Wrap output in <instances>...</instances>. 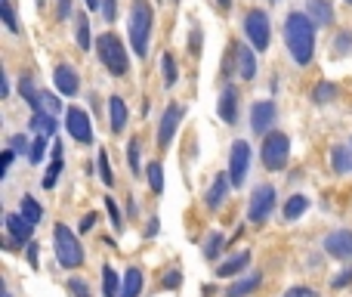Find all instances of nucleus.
<instances>
[{
  "mask_svg": "<svg viewBox=\"0 0 352 297\" xmlns=\"http://www.w3.org/2000/svg\"><path fill=\"white\" fill-rule=\"evenodd\" d=\"M316 28L318 25L312 22L306 12H291L285 22V43L291 50V59L297 65H309L312 53H316Z\"/></svg>",
  "mask_w": 352,
  "mask_h": 297,
  "instance_id": "f257e3e1",
  "label": "nucleus"
},
{
  "mask_svg": "<svg viewBox=\"0 0 352 297\" xmlns=\"http://www.w3.org/2000/svg\"><path fill=\"white\" fill-rule=\"evenodd\" d=\"M152 22H155V12H152V6H148V0H133V6H130V43H133L136 56L148 53Z\"/></svg>",
  "mask_w": 352,
  "mask_h": 297,
  "instance_id": "f03ea898",
  "label": "nucleus"
},
{
  "mask_svg": "<svg viewBox=\"0 0 352 297\" xmlns=\"http://www.w3.org/2000/svg\"><path fill=\"white\" fill-rule=\"evenodd\" d=\"M96 53H99V62H102L115 78H124V74L130 72V56H127V50H124V41L118 34H111V31L99 34Z\"/></svg>",
  "mask_w": 352,
  "mask_h": 297,
  "instance_id": "7ed1b4c3",
  "label": "nucleus"
},
{
  "mask_svg": "<svg viewBox=\"0 0 352 297\" xmlns=\"http://www.w3.org/2000/svg\"><path fill=\"white\" fill-rule=\"evenodd\" d=\"M56 257H59V263L65 269H78L80 263H84V248H80V242L74 238V232L62 223L56 226Z\"/></svg>",
  "mask_w": 352,
  "mask_h": 297,
  "instance_id": "20e7f679",
  "label": "nucleus"
},
{
  "mask_svg": "<svg viewBox=\"0 0 352 297\" xmlns=\"http://www.w3.org/2000/svg\"><path fill=\"white\" fill-rule=\"evenodd\" d=\"M287 155H291V140L285 134H278V130L266 134V140H263V164L269 170H281L287 164Z\"/></svg>",
  "mask_w": 352,
  "mask_h": 297,
  "instance_id": "39448f33",
  "label": "nucleus"
},
{
  "mask_svg": "<svg viewBox=\"0 0 352 297\" xmlns=\"http://www.w3.org/2000/svg\"><path fill=\"white\" fill-rule=\"evenodd\" d=\"M272 207H275V189L269 186V183H263V186H256L254 195H250L248 220L250 223H263V220L272 214Z\"/></svg>",
  "mask_w": 352,
  "mask_h": 297,
  "instance_id": "423d86ee",
  "label": "nucleus"
},
{
  "mask_svg": "<svg viewBox=\"0 0 352 297\" xmlns=\"http://www.w3.org/2000/svg\"><path fill=\"white\" fill-rule=\"evenodd\" d=\"M244 34L254 43V50H266L269 47V19L263 10H250L244 16Z\"/></svg>",
  "mask_w": 352,
  "mask_h": 297,
  "instance_id": "0eeeda50",
  "label": "nucleus"
},
{
  "mask_svg": "<svg viewBox=\"0 0 352 297\" xmlns=\"http://www.w3.org/2000/svg\"><path fill=\"white\" fill-rule=\"evenodd\" d=\"M248 170H250V146L244 140H235V146H232V158H229L232 186H244V180H248Z\"/></svg>",
  "mask_w": 352,
  "mask_h": 297,
  "instance_id": "6e6552de",
  "label": "nucleus"
},
{
  "mask_svg": "<svg viewBox=\"0 0 352 297\" xmlns=\"http://www.w3.org/2000/svg\"><path fill=\"white\" fill-rule=\"evenodd\" d=\"M65 127H68V134H72V140L93 143V127H90V118H87V112L68 109L65 112Z\"/></svg>",
  "mask_w": 352,
  "mask_h": 297,
  "instance_id": "1a4fd4ad",
  "label": "nucleus"
},
{
  "mask_svg": "<svg viewBox=\"0 0 352 297\" xmlns=\"http://www.w3.org/2000/svg\"><path fill=\"white\" fill-rule=\"evenodd\" d=\"M324 251H328L331 257H337V260H352V232H346V229L331 232V236L324 238Z\"/></svg>",
  "mask_w": 352,
  "mask_h": 297,
  "instance_id": "9d476101",
  "label": "nucleus"
},
{
  "mask_svg": "<svg viewBox=\"0 0 352 297\" xmlns=\"http://www.w3.org/2000/svg\"><path fill=\"white\" fill-rule=\"evenodd\" d=\"M179 121H182V105H167L164 118H161V127H158V143H161V146H167V143L173 140Z\"/></svg>",
  "mask_w": 352,
  "mask_h": 297,
  "instance_id": "9b49d317",
  "label": "nucleus"
},
{
  "mask_svg": "<svg viewBox=\"0 0 352 297\" xmlns=\"http://www.w3.org/2000/svg\"><path fill=\"white\" fill-rule=\"evenodd\" d=\"M272 121H275V103H256L254 109H250V127H254L256 134H269Z\"/></svg>",
  "mask_w": 352,
  "mask_h": 297,
  "instance_id": "f8f14e48",
  "label": "nucleus"
},
{
  "mask_svg": "<svg viewBox=\"0 0 352 297\" xmlns=\"http://www.w3.org/2000/svg\"><path fill=\"white\" fill-rule=\"evenodd\" d=\"M53 81H56V87H59V93H65V96H74L78 87H80V78L72 65H56Z\"/></svg>",
  "mask_w": 352,
  "mask_h": 297,
  "instance_id": "ddd939ff",
  "label": "nucleus"
},
{
  "mask_svg": "<svg viewBox=\"0 0 352 297\" xmlns=\"http://www.w3.org/2000/svg\"><path fill=\"white\" fill-rule=\"evenodd\" d=\"M229 186H232V176H223V174L210 183V189H207V207H210V211L223 207V201L229 198Z\"/></svg>",
  "mask_w": 352,
  "mask_h": 297,
  "instance_id": "4468645a",
  "label": "nucleus"
},
{
  "mask_svg": "<svg viewBox=\"0 0 352 297\" xmlns=\"http://www.w3.org/2000/svg\"><path fill=\"white\" fill-rule=\"evenodd\" d=\"M219 115H223L226 124L238 121V90L235 87H226V90L219 93Z\"/></svg>",
  "mask_w": 352,
  "mask_h": 297,
  "instance_id": "2eb2a0df",
  "label": "nucleus"
},
{
  "mask_svg": "<svg viewBox=\"0 0 352 297\" xmlns=\"http://www.w3.org/2000/svg\"><path fill=\"white\" fill-rule=\"evenodd\" d=\"M31 229H34V226H31L22 214H10V217H6V232L12 236V242H22L25 245L31 238Z\"/></svg>",
  "mask_w": 352,
  "mask_h": 297,
  "instance_id": "dca6fc26",
  "label": "nucleus"
},
{
  "mask_svg": "<svg viewBox=\"0 0 352 297\" xmlns=\"http://www.w3.org/2000/svg\"><path fill=\"white\" fill-rule=\"evenodd\" d=\"M235 56H238V78L254 81V74H256V56H254V50L235 47Z\"/></svg>",
  "mask_w": 352,
  "mask_h": 297,
  "instance_id": "f3484780",
  "label": "nucleus"
},
{
  "mask_svg": "<svg viewBox=\"0 0 352 297\" xmlns=\"http://www.w3.org/2000/svg\"><path fill=\"white\" fill-rule=\"evenodd\" d=\"M306 6H309V19L316 25H334V10H331L328 0H306Z\"/></svg>",
  "mask_w": 352,
  "mask_h": 297,
  "instance_id": "a211bd4d",
  "label": "nucleus"
},
{
  "mask_svg": "<svg viewBox=\"0 0 352 297\" xmlns=\"http://www.w3.org/2000/svg\"><path fill=\"white\" fill-rule=\"evenodd\" d=\"M19 93H22V99H25V103H28L34 112H43V93L34 87L31 74H22V84H19Z\"/></svg>",
  "mask_w": 352,
  "mask_h": 297,
  "instance_id": "6ab92c4d",
  "label": "nucleus"
},
{
  "mask_svg": "<svg viewBox=\"0 0 352 297\" xmlns=\"http://www.w3.org/2000/svg\"><path fill=\"white\" fill-rule=\"evenodd\" d=\"M109 109H111V134H121L124 124H127V105H124L121 96H111Z\"/></svg>",
  "mask_w": 352,
  "mask_h": 297,
  "instance_id": "aec40b11",
  "label": "nucleus"
},
{
  "mask_svg": "<svg viewBox=\"0 0 352 297\" xmlns=\"http://www.w3.org/2000/svg\"><path fill=\"white\" fill-rule=\"evenodd\" d=\"M248 263H250V254L248 251H241V254H235L232 260H226V263H219V269H217V276L223 279V276H238L241 269H248Z\"/></svg>",
  "mask_w": 352,
  "mask_h": 297,
  "instance_id": "412c9836",
  "label": "nucleus"
},
{
  "mask_svg": "<svg viewBox=\"0 0 352 297\" xmlns=\"http://www.w3.org/2000/svg\"><path fill=\"white\" fill-rule=\"evenodd\" d=\"M142 291V273L136 267H130L124 273V285H121V297H140Z\"/></svg>",
  "mask_w": 352,
  "mask_h": 297,
  "instance_id": "4be33fe9",
  "label": "nucleus"
},
{
  "mask_svg": "<svg viewBox=\"0 0 352 297\" xmlns=\"http://www.w3.org/2000/svg\"><path fill=\"white\" fill-rule=\"evenodd\" d=\"M256 285H260V273H250V276H244V279H238L235 285L226 291V297H244V294L254 291Z\"/></svg>",
  "mask_w": 352,
  "mask_h": 297,
  "instance_id": "5701e85b",
  "label": "nucleus"
},
{
  "mask_svg": "<svg viewBox=\"0 0 352 297\" xmlns=\"http://www.w3.org/2000/svg\"><path fill=\"white\" fill-rule=\"evenodd\" d=\"M331 164H334L337 174L352 170V149L349 146H334V152H331Z\"/></svg>",
  "mask_w": 352,
  "mask_h": 297,
  "instance_id": "b1692460",
  "label": "nucleus"
},
{
  "mask_svg": "<svg viewBox=\"0 0 352 297\" xmlns=\"http://www.w3.org/2000/svg\"><path fill=\"white\" fill-rule=\"evenodd\" d=\"M19 214H22V217L28 220L31 226H37V223H41V217H43V207L37 205L31 195H25V198H22V207H19Z\"/></svg>",
  "mask_w": 352,
  "mask_h": 297,
  "instance_id": "393cba45",
  "label": "nucleus"
},
{
  "mask_svg": "<svg viewBox=\"0 0 352 297\" xmlns=\"http://www.w3.org/2000/svg\"><path fill=\"white\" fill-rule=\"evenodd\" d=\"M31 127H37L41 134H50L53 136L56 134V118H53V112H34V118H31Z\"/></svg>",
  "mask_w": 352,
  "mask_h": 297,
  "instance_id": "a878e982",
  "label": "nucleus"
},
{
  "mask_svg": "<svg viewBox=\"0 0 352 297\" xmlns=\"http://www.w3.org/2000/svg\"><path fill=\"white\" fill-rule=\"evenodd\" d=\"M74 31H78V47L80 50H90V22H87L84 12L74 16Z\"/></svg>",
  "mask_w": 352,
  "mask_h": 297,
  "instance_id": "bb28decb",
  "label": "nucleus"
},
{
  "mask_svg": "<svg viewBox=\"0 0 352 297\" xmlns=\"http://www.w3.org/2000/svg\"><path fill=\"white\" fill-rule=\"evenodd\" d=\"M306 207H309V198H306V195H294V198L287 201V207H285V220H297V217H303Z\"/></svg>",
  "mask_w": 352,
  "mask_h": 297,
  "instance_id": "cd10ccee",
  "label": "nucleus"
},
{
  "mask_svg": "<svg viewBox=\"0 0 352 297\" xmlns=\"http://www.w3.org/2000/svg\"><path fill=\"white\" fill-rule=\"evenodd\" d=\"M102 297H121L118 294V273L111 267H102Z\"/></svg>",
  "mask_w": 352,
  "mask_h": 297,
  "instance_id": "c85d7f7f",
  "label": "nucleus"
},
{
  "mask_svg": "<svg viewBox=\"0 0 352 297\" xmlns=\"http://www.w3.org/2000/svg\"><path fill=\"white\" fill-rule=\"evenodd\" d=\"M219 248H226V236L223 232H213V236L207 238V245H204V257L207 260H213V257L219 254Z\"/></svg>",
  "mask_w": 352,
  "mask_h": 297,
  "instance_id": "c756f323",
  "label": "nucleus"
},
{
  "mask_svg": "<svg viewBox=\"0 0 352 297\" xmlns=\"http://www.w3.org/2000/svg\"><path fill=\"white\" fill-rule=\"evenodd\" d=\"M59 174H62V155H53V164H50L47 176H43V189H53L56 180H59Z\"/></svg>",
  "mask_w": 352,
  "mask_h": 297,
  "instance_id": "7c9ffc66",
  "label": "nucleus"
},
{
  "mask_svg": "<svg viewBox=\"0 0 352 297\" xmlns=\"http://www.w3.org/2000/svg\"><path fill=\"white\" fill-rule=\"evenodd\" d=\"M99 176H102L105 186H111L115 183V174H111V164H109V152L99 149Z\"/></svg>",
  "mask_w": 352,
  "mask_h": 297,
  "instance_id": "2f4dec72",
  "label": "nucleus"
},
{
  "mask_svg": "<svg viewBox=\"0 0 352 297\" xmlns=\"http://www.w3.org/2000/svg\"><path fill=\"white\" fill-rule=\"evenodd\" d=\"M146 174H148V183H152V192H161L164 189V176H161V164L158 161H152L146 167Z\"/></svg>",
  "mask_w": 352,
  "mask_h": 297,
  "instance_id": "473e14b6",
  "label": "nucleus"
},
{
  "mask_svg": "<svg viewBox=\"0 0 352 297\" xmlns=\"http://www.w3.org/2000/svg\"><path fill=\"white\" fill-rule=\"evenodd\" d=\"M161 65H164V84H167V87H173V84H176V78H179V72H176V62H173V56H170V53H164V59H161Z\"/></svg>",
  "mask_w": 352,
  "mask_h": 297,
  "instance_id": "72a5a7b5",
  "label": "nucleus"
},
{
  "mask_svg": "<svg viewBox=\"0 0 352 297\" xmlns=\"http://www.w3.org/2000/svg\"><path fill=\"white\" fill-rule=\"evenodd\" d=\"M334 84H328V81H322V84L316 87V93H312V96H316V103L322 105V103H331V96H334Z\"/></svg>",
  "mask_w": 352,
  "mask_h": 297,
  "instance_id": "f704fd0d",
  "label": "nucleus"
},
{
  "mask_svg": "<svg viewBox=\"0 0 352 297\" xmlns=\"http://www.w3.org/2000/svg\"><path fill=\"white\" fill-rule=\"evenodd\" d=\"M0 12H3V22L10 31H19V22H16V12H12V3L10 0H0Z\"/></svg>",
  "mask_w": 352,
  "mask_h": 297,
  "instance_id": "c9c22d12",
  "label": "nucleus"
},
{
  "mask_svg": "<svg viewBox=\"0 0 352 297\" xmlns=\"http://www.w3.org/2000/svg\"><path fill=\"white\" fill-rule=\"evenodd\" d=\"M105 207H109V217H111V226H115V229H124V220H121V211H118V201L111 198H105Z\"/></svg>",
  "mask_w": 352,
  "mask_h": 297,
  "instance_id": "e433bc0d",
  "label": "nucleus"
},
{
  "mask_svg": "<svg viewBox=\"0 0 352 297\" xmlns=\"http://www.w3.org/2000/svg\"><path fill=\"white\" fill-rule=\"evenodd\" d=\"M140 140H136V136H133V140H130V146H127V155H130V167H133V174H140Z\"/></svg>",
  "mask_w": 352,
  "mask_h": 297,
  "instance_id": "4c0bfd02",
  "label": "nucleus"
},
{
  "mask_svg": "<svg viewBox=\"0 0 352 297\" xmlns=\"http://www.w3.org/2000/svg\"><path fill=\"white\" fill-rule=\"evenodd\" d=\"M43 152H47V140H43V136H37L34 143H31V149H28V158L31 161H43Z\"/></svg>",
  "mask_w": 352,
  "mask_h": 297,
  "instance_id": "58836bf2",
  "label": "nucleus"
},
{
  "mask_svg": "<svg viewBox=\"0 0 352 297\" xmlns=\"http://www.w3.org/2000/svg\"><path fill=\"white\" fill-rule=\"evenodd\" d=\"M68 294H72V297H93L84 279H72V282H68Z\"/></svg>",
  "mask_w": 352,
  "mask_h": 297,
  "instance_id": "ea45409f",
  "label": "nucleus"
},
{
  "mask_svg": "<svg viewBox=\"0 0 352 297\" xmlns=\"http://www.w3.org/2000/svg\"><path fill=\"white\" fill-rule=\"evenodd\" d=\"M102 16H105V22H115L118 19V0H102Z\"/></svg>",
  "mask_w": 352,
  "mask_h": 297,
  "instance_id": "a19ab883",
  "label": "nucleus"
},
{
  "mask_svg": "<svg viewBox=\"0 0 352 297\" xmlns=\"http://www.w3.org/2000/svg\"><path fill=\"white\" fill-rule=\"evenodd\" d=\"M43 109H47V112H53V115H56V112L62 109V103L53 96V93H43Z\"/></svg>",
  "mask_w": 352,
  "mask_h": 297,
  "instance_id": "79ce46f5",
  "label": "nucleus"
},
{
  "mask_svg": "<svg viewBox=\"0 0 352 297\" xmlns=\"http://www.w3.org/2000/svg\"><path fill=\"white\" fill-rule=\"evenodd\" d=\"M334 47H337V53H349V50H352V34H340V37H337V43H334Z\"/></svg>",
  "mask_w": 352,
  "mask_h": 297,
  "instance_id": "37998d69",
  "label": "nucleus"
},
{
  "mask_svg": "<svg viewBox=\"0 0 352 297\" xmlns=\"http://www.w3.org/2000/svg\"><path fill=\"white\" fill-rule=\"evenodd\" d=\"M285 297H316V291L312 288H303V285H297V288H291Z\"/></svg>",
  "mask_w": 352,
  "mask_h": 297,
  "instance_id": "c03bdc74",
  "label": "nucleus"
},
{
  "mask_svg": "<svg viewBox=\"0 0 352 297\" xmlns=\"http://www.w3.org/2000/svg\"><path fill=\"white\" fill-rule=\"evenodd\" d=\"M349 282H352V269H343V273L337 276V279L331 282V285H334V288H343V285H349Z\"/></svg>",
  "mask_w": 352,
  "mask_h": 297,
  "instance_id": "a18cd8bd",
  "label": "nucleus"
},
{
  "mask_svg": "<svg viewBox=\"0 0 352 297\" xmlns=\"http://www.w3.org/2000/svg\"><path fill=\"white\" fill-rule=\"evenodd\" d=\"M10 146H12V152H25V149H31L28 143H25V136H22V134H16V136H12V140H10Z\"/></svg>",
  "mask_w": 352,
  "mask_h": 297,
  "instance_id": "49530a36",
  "label": "nucleus"
},
{
  "mask_svg": "<svg viewBox=\"0 0 352 297\" xmlns=\"http://www.w3.org/2000/svg\"><path fill=\"white\" fill-rule=\"evenodd\" d=\"M179 282H182V276L176 273V269H170V276H167V279H164V285H167V288H176V285H179Z\"/></svg>",
  "mask_w": 352,
  "mask_h": 297,
  "instance_id": "de8ad7c7",
  "label": "nucleus"
},
{
  "mask_svg": "<svg viewBox=\"0 0 352 297\" xmlns=\"http://www.w3.org/2000/svg\"><path fill=\"white\" fill-rule=\"evenodd\" d=\"M72 12V0H59V19H68Z\"/></svg>",
  "mask_w": 352,
  "mask_h": 297,
  "instance_id": "09e8293b",
  "label": "nucleus"
},
{
  "mask_svg": "<svg viewBox=\"0 0 352 297\" xmlns=\"http://www.w3.org/2000/svg\"><path fill=\"white\" fill-rule=\"evenodd\" d=\"M93 223H96V214H87V217H84V223H80V229H93Z\"/></svg>",
  "mask_w": 352,
  "mask_h": 297,
  "instance_id": "8fccbe9b",
  "label": "nucleus"
},
{
  "mask_svg": "<svg viewBox=\"0 0 352 297\" xmlns=\"http://www.w3.org/2000/svg\"><path fill=\"white\" fill-rule=\"evenodd\" d=\"M28 257H31V267H37V245H28Z\"/></svg>",
  "mask_w": 352,
  "mask_h": 297,
  "instance_id": "3c124183",
  "label": "nucleus"
},
{
  "mask_svg": "<svg viewBox=\"0 0 352 297\" xmlns=\"http://www.w3.org/2000/svg\"><path fill=\"white\" fill-rule=\"evenodd\" d=\"M155 232H158V217H152V226L146 229V236H155Z\"/></svg>",
  "mask_w": 352,
  "mask_h": 297,
  "instance_id": "603ef678",
  "label": "nucleus"
},
{
  "mask_svg": "<svg viewBox=\"0 0 352 297\" xmlns=\"http://www.w3.org/2000/svg\"><path fill=\"white\" fill-rule=\"evenodd\" d=\"M87 3V10H99V6H102V0H84Z\"/></svg>",
  "mask_w": 352,
  "mask_h": 297,
  "instance_id": "864d4df0",
  "label": "nucleus"
},
{
  "mask_svg": "<svg viewBox=\"0 0 352 297\" xmlns=\"http://www.w3.org/2000/svg\"><path fill=\"white\" fill-rule=\"evenodd\" d=\"M217 3L223 6V10H229V6H232V0H217Z\"/></svg>",
  "mask_w": 352,
  "mask_h": 297,
  "instance_id": "5fc2aeb1",
  "label": "nucleus"
},
{
  "mask_svg": "<svg viewBox=\"0 0 352 297\" xmlns=\"http://www.w3.org/2000/svg\"><path fill=\"white\" fill-rule=\"evenodd\" d=\"M346 3H349V6H352V0H346Z\"/></svg>",
  "mask_w": 352,
  "mask_h": 297,
  "instance_id": "6e6d98bb",
  "label": "nucleus"
},
{
  "mask_svg": "<svg viewBox=\"0 0 352 297\" xmlns=\"http://www.w3.org/2000/svg\"><path fill=\"white\" fill-rule=\"evenodd\" d=\"M3 297H12V294H3Z\"/></svg>",
  "mask_w": 352,
  "mask_h": 297,
  "instance_id": "4d7b16f0",
  "label": "nucleus"
},
{
  "mask_svg": "<svg viewBox=\"0 0 352 297\" xmlns=\"http://www.w3.org/2000/svg\"><path fill=\"white\" fill-rule=\"evenodd\" d=\"M349 149H352V143H349Z\"/></svg>",
  "mask_w": 352,
  "mask_h": 297,
  "instance_id": "13d9d810",
  "label": "nucleus"
},
{
  "mask_svg": "<svg viewBox=\"0 0 352 297\" xmlns=\"http://www.w3.org/2000/svg\"><path fill=\"white\" fill-rule=\"evenodd\" d=\"M272 3H275V0H272Z\"/></svg>",
  "mask_w": 352,
  "mask_h": 297,
  "instance_id": "bf43d9fd",
  "label": "nucleus"
}]
</instances>
